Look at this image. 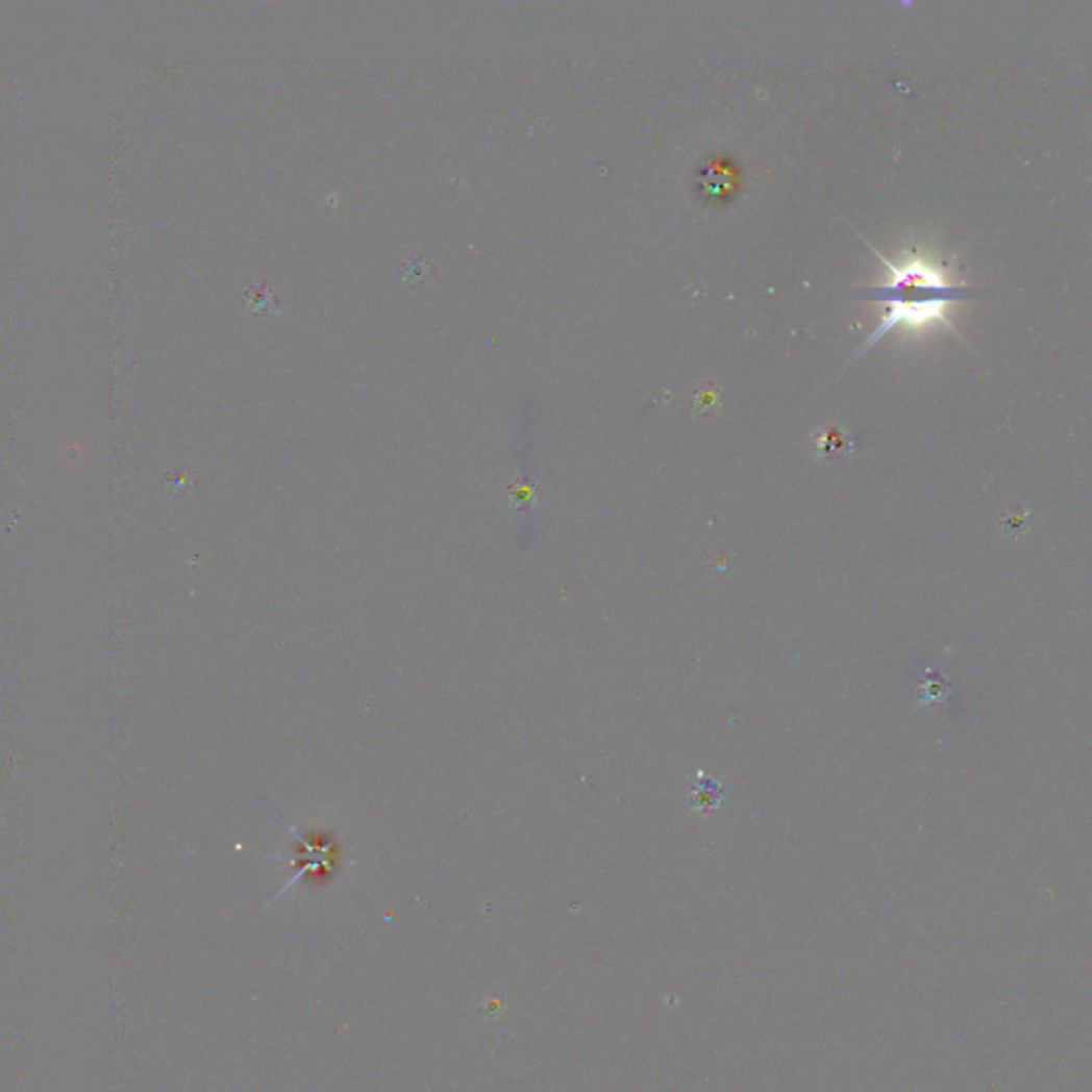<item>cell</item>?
<instances>
[{"label":"cell","instance_id":"cell-2","mask_svg":"<svg viewBox=\"0 0 1092 1092\" xmlns=\"http://www.w3.org/2000/svg\"><path fill=\"white\" fill-rule=\"evenodd\" d=\"M719 800H721V790L715 781L711 779H702L700 786L694 790L692 794V804L700 811H713L719 806Z\"/></svg>","mask_w":1092,"mask_h":1092},{"label":"cell","instance_id":"cell-1","mask_svg":"<svg viewBox=\"0 0 1092 1092\" xmlns=\"http://www.w3.org/2000/svg\"><path fill=\"white\" fill-rule=\"evenodd\" d=\"M869 248L884 263L886 278L882 284L853 289V297L882 301L884 314L877 329L851 354L847 366L898 327L926 329L945 325L955 336H961L959 329L949 323V312L959 301L982 297L977 289L951 282L949 271L943 265H937L922 254L904 256L900 263H892L875 246L869 244Z\"/></svg>","mask_w":1092,"mask_h":1092},{"label":"cell","instance_id":"cell-3","mask_svg":"<svg viewBox=\"0 0 1092 1092\" xmlns=\"http://www.w3.org/2000/svg\"><path fill=\"white\" fill-rule=\"evenodd\" d=\"M1028 531V517L1024 513H1012L1003 521V533L1012 538H1020Z\"/></svg>","mask_w":1092,"mask_h":1092}]
</instances>
